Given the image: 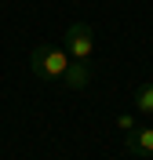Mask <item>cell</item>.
I'll return each instance as SVG.
<instances>
[{
  "label": "cell",
  "instance_id": "3957f363",
  "mask_svg": "<svg viewBox=\"0 0 153 160\" xmlns=\"http://www.w3.org/2000/svg\"><path fill=\"white\" fill-rule=\"evenodd\" d=\"M88 80H91V66H88V62L69 58L66 77H62V88H66V91H84V88H88Z\"/></svg>",
  "mask_w": 153,
  "mask_h": 160
},
{
  "label": "cell",
  "instance_id": "8992f818",
  "mask_svg": "<svg viewBox=\"0 0 153 160\" xmlns=\"http://www.w3.org/2000/svg\"><path fill=\"white\" fill-rule=\"evenodd\" d=\"M117 128H120L124 135H128V131H135V117H131V113H120V117H117Z\"/></svg>",
  "mask_w": 153,
  "mask_h": 160
},
{
  "label": "cell",
  "instance_id": "7a4b0ae2",
  "mask_svg": "<svg viewBox=\"0 0 153 160\" xmlns=\"http://www.w3.org/2000/svg\"><path fill=\"white\" fill-rule=\"evenodd\" d=\"M66 51L77 62H88L95 55V33H91L88 22H69L66 26Z\"/></svg>",
  "mask_w": 153,
  "mask_h": 160
},
{
  "label": "cell",
  "instance_id": "277c9868",
  "mask_svg": "<svg viewBox=\"0 0 153 160\" xmlns=\"http://www.w3.org/2000/svg\"><path fill=\"white\" fill-rule=\"evenodd\" d=\"M124 146H128V153H131V157H153V128L128 131Z\"/></svg>",
  "mask_w": 153,
  "mask_h": 160
},
{
  "label": "cell",
  "instance_id": "6da1fadb",
  "mask_svg": "<svg viewBox=\"0 0 153 160\" xmlns=\"http://www.w3.org/2000/svg\"><path fill=\"white\" fill-rule=\"evenodd\" d=\"M66 66H69V51L59 48V44H37V48H33V55H29L33 77L44 80V84H62Z\"/></svg>",
  "mask_w": 153,
  "mask_h": 160
},
{
  "label": "cell",
  "instance_id": "5b68a950",
  "mask_svg": "<svg viewBox=\"0 0 153 160\" xmlns=\"http://www.w3.org/2000/svg\"><path fill=\"white\" fill-rule=\"evenodd\" d=\"M135 109L146 113V117H153V80L142 84V88H135Z\"/></svg>",
  "mask_w": 153,
  "mask_h": 160
}]
</instances>
